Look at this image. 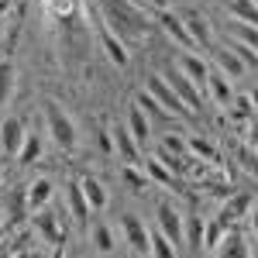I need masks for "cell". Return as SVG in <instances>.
<instances>
[{"mask_svg": "<svg viewBox=\"0 0 258 258\" xmlns=\"http://www.w3.org/2000/svg\"><path fill=\"white\" fill-rule=\"evenodd\" d=\"M14 258H41V251H35V248H18Z\"/></svg>", "mask_w": 258, "mask_h": 258, "instance_id": "74e56055", "label": "cell"}, {"mask_svg": "<svg viewBox=\"0 0 258 258\" xmlns=\"http://www.w3.org/2000/svg\"><path fill=\"white\" fill-rule=\"evenodd\" d=\"M207 90L214 93V100H217L220 107H227V103L234 100V86H231V76H224L220 69H217V73L210 69V80H207Z\"/></svg>", "mask_w": 258, "mask_h": 258, "instance_id": "2e32d148", "label": "cell"}, {"mask_svg": "<svg viewBox=\"0 0 258 258\" xmlns=\"http://www.w3.org/2000/svg\"><path fill=\"white\" fill-rule=\"evenodd\" d=\"M186 224H189V244H193V248H203V234H207L203 217H189Z\"/></svg>", "mask_w": 258, "mask_h": 258, "instance_id": "1f68e13d", "label": "cell"}, {"mask_svg": "<svg viewBox=\"0 0 258 258\" xmlns=\"http://www.w3.org/2000/svg\"><path fill=\"white\" fill-rule=\"evenodd\" d=\"M97 7H100V21L107 28H114L120 38H141L152 28V21L138 7V0H97Z\"/></svg>", "mask_w": 258, "mask_h": 258, "instance_id": "6da1fadb", "label": "cell"}, {"mask_svg": "<svg viewBox=\"0 0 258 258\" xmlns=\"http://www.w3.org/2000/svg\"><path fill=\"white\" fill-rule=\"evenodd\" d=\"M66 200H69V210H73V220H86L93 210H90V203H86V193H83L80 179H73V182H66Z\"/></svg>", "mask_w": 258, "mask_h": 258, "instance_id": "5bb4252c", "label": "cell"}, {"mask_svg": "<svg viewBox=\"0 0 258 258\" xmlns=\"http://www.w3.org/2000/svg\"><path fill=\"white\" fill-rule=\"evenodd\" d=\"M152 258H176V244L165 238L159 227L152 231Z\"/></svg>", "mask_w": 258, "mask_h": 258, "instance_id": "f1b7e54d", "label": "cell"}, {"mask_svg": "<svg viewBox=\"0 0 258 258\" xmlns=\"http://www.w3.org/2000/svg\"><path fill=\"white\" fill-rule=\"evenodd\" d=\"M35 227H38V234H41V238H45V241H52V244H55V241L62 238V231H59V220H55V214H52L48 207L35 214Z\"/></svg>", "mask_w": 258, "mask_h": 258, "instance_id": "ffe728a7", "label": "cell"}, {"mask_svg": "<svg viewBox=\"0 0 258 258\" xmlns=\"http://www.w3.org/2000/svg\"><path fill=\"white\" fill-rule=\"evenodd\" d=\"M155 220H159V231L179 248V244H182V224H186V220H182V214L176 210V203H169V200H165V203H159Z\"/></svg>", "mask_w": 258, "mask_h": 258, "instance_id": "5b68a950", "label": "cell"}, {"mask_svg": "<svg viewBox=\"0 0 258 258\" xmlns=\"http://www.w3.org/2000/svg\"><path fill=\"white\" fill-rule=\"evenodd\" d=\"M227 48L244 62V69H258V48H251V45H244V41H238V38H231Z\"/></svg>", "mask_w": 258, "mask_h": 258, "instance_id": "83f0119b", "label": "cell"}, {"mask_svg": "<svg viewBox=\"0 0 258 258\" xmlns=\"http://www.w3.org/2000/svg\"><path fill=\"white\" fill-rule=\"evenodd\" d=\"M41 107H45V127H48V138L55 141L62 152H73V148H76V124H73L69 114H66V107H62L59 100H45Z\"/></svg>", "mask_w": 258, "mask_h": 258, "instance_id": "7a4b0ae2", "label": "cell"}, {"mask_svg": "<svg viewBox=\"0 0 258 258\" xmlns=\"http://www.w3.org/2000/svg\"><path fill=\"white\" fill-rule=\"evenodd\" d=\"M90 241H93V248H97L100 255H110V251H114V231H110V224L97 220V224L90 227Z\"/></svg>", "mask_w": 258, "mask_h": 258, "instance_id": "7402d4cb", "label": "cell"}, {"mask_svg": "<svg viewBox=\"0 0 258 258\" xmlns=\"http://www.w3.org/2000/svg\"><path fill=\"white\" fill-rule=\"evenodd\" d=\"M248 100H251V107H258V86L251 90V97H248Z\"/></svg>", "mask_w": 258, "mask_h": 258, "instance_id": "ab89813d", "label": "cell"}, {"mask_svg": "<svg viewBox=\"0 0 258 258\" xmlns=\"http://www.w3.org/2000/svg\"><path fill=\"white\" fill-rule=\"evenodd\" d=\"M120 227H124V238H127V244H131L138 255H152V234H148V227L141 224V217H135V214H124V217H120Z\"/></svg>", "mask_w": 258, "mask_h": 258, "instance_id": "52a82bcc", "label": "cell"}, {"mask_svg": "<svg viewBox=\"0 0 258 258\" xmlns=\"http://www.w3.org/2000/svg\"><path fill=\"white\" fill-rule=\"evenodd\" d=\"M214 258H251L248 238H244L241 231H234V227H227L224 238H220V244L214 248Z\"/></svg>", "mask_w": 258, "mask_h": 258, "instance_id": "ba28073f", "label": "cell"}, {"mask_svg": "<svg viewBox=\"0 0 258 258\" xmlns=\"http://www.w3.org/2000/svg\"><path fill=\"white\" fill-rule=\"evenodd\" d=\"M24 138H28V131H24V120L21 117H7L4 124H0V152H4V155L18 159Z\"/></svg>", "mask_w": 258, "mask_h": 258, "instance_id": "8992f818", "label": "cell"}, {"mask_svg": "<svg viewBox=\"0 0 258 258\" xmlns=\"http://www.w3.org/2000/svg\"><path fill=\"white\" fill-rule=\"evenodd\" d=\"M241 165H244V172H248V176H258V155H251L248 148L241 152Z\"/></svg>", "mask_w": 258, "mask_h": 258, "instance_id": "8d00e7d4", "label": "cell"}, {"mask_svg": "<svg viewBox=\"0 0 258 258\" xmlns=\"http://www.w3.org/2000/svg\"><path fill=\"white\" fill-rule=\"evenodd\" d=\"M186 28H189V35H193V45H197V48H203V45H210V24H207V18H203V14H197V11H193V14H186Z\"/></svg>", "mask_w": 258, "mask_h": 258, "instance_id": "44dd1931", "label": "cell"}, {"mask_svg": "<svg viewBox=\"0 0 258 258\" xmlns=\"http://www.w3.org/2000/svg\"><path fill=\"white\" fill-rule=\"evenodd\" d=\"M255 4H258V0H255Z\"/></svg>", "mask_w": 258, "mask_h": 258, "instance_id": "b9f144b4", "label": "cell"}, {"mask_svg": "<svg viewBox=\"0 0 258 258\" xmlns=\"http://www.w3.org/2000/svg\"><path fill=\"white\" fill-rule=\"evenodd\" d=\"M214 59H217L220 73H224V76H231V80H234V76H241V73H244V62H241L238 55H234V52H231V48H217V52H214Z\"/></svg>", "mask_w": 258, "mask_h": 258, "instance_id": "cb8c5ba5", "label": "cell"}, {"mask_svg": "<svg viewBox=\"0 0 258 258\" xmlns=\"http://www.w3.org/2000/svg\"><path fill=\"white\" fill-rule=\"evenodd\" d=\"M14 80H18V69H14V62L11 59H0V110L11 103L14 97Z\"/></svg>", "mask_w": 258, "mask_h": 258, "instance_id": "ac0fdd59", "label": "cell"}, {"mask_svg": "<svg viewBox=\"0 0 258 258\" xmlns=\"http://www.w3.org/2000/svg\"><path fill=\"white\" fill-rule=\"evenodd\" d=\"M48 200H52V179H35L31 186H28V193H24V207L31 210V214H38L48 207Z\"/></svg>", "mask_w": 258, "mask_h": 258, "instance_id": "7c38bea8", "label": "cell"}, {"mask_svg": "<svg viewBox=\"0 0 258 258\" xmlns=\"http://www.w3.org/2000/svg\"><path fill=\"white\" fill-rule=\"evenodd\" d=\"M145 83H148L145 90H148V93H152V97H155V100L162 103V110H165V114H189V110H186V103H182V100L176 97V90L169 86V80H165L162 73L148 76Z\"/></svg>", "mask_w": 258, "mask_h": 258, "instance_id": "3957f363", "label": "cell"}, {"mask_svg": "<svg viewBox=\"0 0 258 258\" xmlns=\"http://www.w3.org/2000/svg\"><path fill=\"white\" fill-rule=\"evenodd\" d=\"M35 159H41V138H38V131H28V138H24V145H21L18 162L21 165H31Z\"/></svg>", "mask_w": 258, "mask_h": 258, "instance_id": "484cf974", "label": "cell"}, {"mask_svg": "<svg viewBox=\"0 0 258 258\" xmlns=\"http://www.w3.org/2000/svg\"><path fill=\"white\" fill-rule=\"evenodd\" d=\"M148 4H152V7H155V11H169V7H172V4H176V0H148Z\"/></svg>", "mask_w": 258, "mask_h": 258, "instance_id": "f35d334b", "label": "cell"}, {"mask_svg": "<svg viewBox=\"0 0 258 258\" xmlns=\"http://www.w3.org/2000/svg\"><path fill=\"white\" fill-rule=\"evenodd\" d=\"M7 7H11V4H7V0H0V18L7 14Z\"/></svg>", "mask_w": 258, "mask_h": 258, "instance_id": "60d3db41", "label": "cell"}, {"mask_svg": "<svg viewBox=\"0 0 258 258\" xmlns=\"http://www.w3.org/2000/svg\"><path fill=\"white\" fill-rule=\"evenodd\" d=\"M135 103H138L141 110H152V114H165V110H162V103H159L155 97H152L148 90H145V93H138V100H135Z\"/></svg>", "mask_w": 258, "mask_h": 258, "instance_id": "d590c367", "label": "cell"}, {"mask_svg": "<svg viewBox=\"0 0 258 258\" xmlns=\"http://www.w3.org/2000/svg\"><path fill=\"white\" fill-rule=\"evenodd\" d=\"M127 131L135 135V141L138 145H148V138H152V127H148V117H145V110H141L138 103L127 110Z\"/></svg>", "mask_w": 258, "mask_h": 258, "instance_id": "e0dca14e", "label": "cell"}, {"mask_svg": "<svg viewBox=\"0 0 258 258\" xmlns=\"http://www.w3.org/2000/svg\"><path fill=\"white\" fill-rule=\"evenodd\" d=\"M248 210H251V197L238 193V197H231L227 203H224V210H220V217H217V220L224 224V227H234V224H238V220L244 217Z\"/></svg>", "mask_w": 258, "mask_h": 258, "instance_id": "9a60e30c", "label": "cell"}, {"mask_svg": "<svg viewBox=\"0 0 258 258\" xmlns=\"http://www.w3.org/2000/svg\"><path fill=\"white\" fill-rule=\"evenodd\" d=\"M45 7H48V14L55 21H69L76 14V7H80V0H45Z\"/></svg>", "mask_w": 258, "mask_h": 258, "instance_id": "4316f807", "label": "cell"}, {"mask_svg": "<svg viewBox=\"0 0 258 258\" xmlns=\"http://www.w3.org/2000/svg\"><path fill=\"white\" fill-rule=\"evenodd\" d=\"M162 76L169 80V86L176 90V97L182 100V103H186V110H189V114H193V110H200V97H203V93H200V90H197V83L189 80V76H186V73H182L179 66H176V69H165Z\"/></svg>", "mask_w": 258, "mask_h": 258, "instance_id": "277c9868", "label": "cell"}, {"mask_svg": "<svg viewBox=\"0 0 258 258\" xmlns=\"http://www.w3.org/2000/svg\"><path fill=\"white\" fill-rule=\"evenodd\" d=\"M186 148H189L193 155H200V159H207V162L217 159V148H214L210 141H203V138H189V141H186Z\"/></svg>", "mask_w": 258, "mask_h": 258, "instance_id": "4dcf8cb0", "label": "cell"}, {"mask_svg": "<svg viewBox=\"0 0 258 258\" xmlns=\"http://www.w3.org/2000/svg\"><path fill=\"white\" fill-rule=\"evenodd\" d=\"M231 28H234V38H238V41H244V45L258 48V28H255V24H244V21H234V18H231Z\"/></svg>", "mask_w": 258, "mask_h": 258, "instance_id": "f546056e", "label": "cell"}, {"mask_svg": "<svg viewBox=\"0 0 258 258\" xmlns=\"http://www.w3.org/2000/svg\"><path fill=\"white\" fill-rule=\"evenodd\" d=\"M145 176L155 179L159 186H176V176H172V169H169V165H165L159 155H152V159L145 162Z\"/></svg>", "mask_w": 258, "mask_h": 258, "instance_id": "603a6c76", "label": "cell"}, {"mask_svg": "<svg viewBox=\"0 0 258 258\" xmlns=\"http://www.w3.org/2000/svg\"><path fill=\"white\" fill-rule=\"evenodd\" d=\"M124 179H127V186H131L135 193H141V189L148 186V176H141L138 165H124Z\"/></svg>", "mask_w": 258, "mask_h": 258, "instance_id": "d6a6232c", "label": "cell"}, {"mask_svg": "<svg viewBox=\"0 0 258 258\" xmlns=\"http://www.w3.org/2000/svg\"><path fill=\"white\" fill-rule=\"evenodd\" d=\"M97 145H100V152H103V155H114V152H117V148H114V131H110V127H100Z\"/></svg>", "mask_w": 258, "mask_h": 258, "instance_id": "e575fe53", "label": "cell"}, {"mask_svg": "<svg viewBox=\"0 0 258 258\" xmlns=\"http://www.w3.org/2000/svg\"><path fill=\"white\" fill-rule=\"evenodd\" d=\"M83 193H86V203H90V210H103L107 207V189H103V182L93 176H83L80 179Z\"/></svg>", "mask_w": 258, "mask_h": 258, "instance_id": "d6986e66", "label": "cell"}, {"mask_svg": "<svg viewBox=\"0 0 258 258\" xmlns=\"http://www.w3.org/2000/svg\"><path fill=\"white\" fill-rule=\"evenodd\" d=\"M159 148H162V152H172V155H179V159H182V152H186V141L179 138V135H165V138L159 141Z\"/></svg>", "mask_w": 258, "mask_h": 258, "instance_id": "836d02e7", "label": "cell"}, {"mask_svg": "<svg viewBox=\"0 0 258 258\" xmlns=\"http://www.w3.org/2000/svg\"><path fill=\"white\" fill-rule=\"evenodd\" d=\"M159 24L165 28V35L176 38L182 48H193V35H189V28H186V21H182V18H176L172 11H159Z\"/></svg>", "mask_w": 258, "mask_h": 258, "instance_id": "8fae6325", "label": "cell"}, {"mask_svg": "<svg viewBox=\"0 0 258 258\" xmlns=\"http://www.w3.org/2000/svg\"><path fill=\"white\" fill-rule=\"evenodd\" d=\"M100 45H103L107 59L114 62V66H127V45H124V38H120L114 28L100 24Z\"/></svg>", "mask_w": 258, "mask_h": 258, "instance_id": "30bf717a", "label": "cell"}, {"mask_svg": "<svg viewBox=\"0 0 258 258\" xmlns=\"http://www.w3.org/2000/svg\"><path fill=\"white\" fill-rule=\"evenodd\" d=\"M179 69H182V73H186L189 80L197 83V90H200V93L207 90V80H210V66L200 59L193 48H186V52H182V59H179Z\"/></svg>", "mask_w": 258, "mask_h": 258, "instance_id": "9c48e42d", "label": "cell"}, {"mask_svg": "<svg viewBox=\"0 0 258 258\" xmlns=\"http://www.w3.org/2000/svg\"><path fill=\"white\" fill-rule=\"evenodd\" d=\"M231 18L258 28V4L255 0H231Z\"/></svg>", "mask_w": 258, "mask_h": 258, "instance_id": "d4e9b609", "label": "cell"}, {"mask_svg": "<svg viewBox=\"0 0 258 258\" xmlns=\"http://www.w3.org/2000/svg\"><path fill=\"white\" fill-rule=\"evenodd\" d=\"M110 131H114V148H117V155L120 159H124V165H138V141H135V135H131V131H127V127H110Z\"/></svg>", "mask_w": 258, "mask_h": 258, "instance_id": "4fadbf2b", "label": "cell"}]
</instances>
